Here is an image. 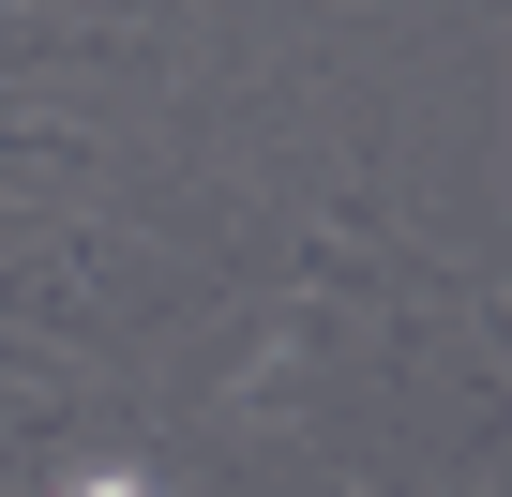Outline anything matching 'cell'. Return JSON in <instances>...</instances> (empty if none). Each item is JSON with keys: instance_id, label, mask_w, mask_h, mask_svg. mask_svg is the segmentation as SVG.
Segmentation results:
<instances>
[{"instance_id": "1", "label": "cell", "mask_w": 512, "mask_h": 497, "mask_svg": "<svg viewBox=\"0 0 512 497\" xmlns=\"http://www.w3.org/2000/svg\"><path fill=\"white\" fill-rule=\"evenodd\" d=\"M61 497H151V482H136V467H76Z\"/></svg>"}]
</instances>
